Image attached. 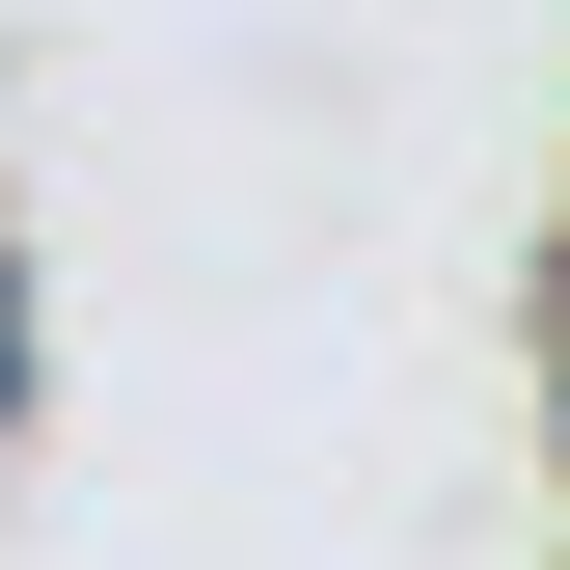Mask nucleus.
I'll use <instances>...</instances> for the list:
<instances>
[{"label": "nucleus", "instance_id": "f257e3e1", "mask_svg": "<svg viewBox=\"0 0 570 570\" xmlns=\"http://www.w3.org/2000/svg\"><path fill=\"white\" fill-rule=\"evenodd\" d=\"M0 435H28V272H0Z\"/></svg>", "mask_w": 570, "mask_h": 570}, {"label": "nucleus", "instance_id": "f03ea898", "mask_svg": "<svg viewBox=\"0 0 570 570\" xmlns=\"http://www.w3.org/2000/svg\"><path fill=\"white\" fill-rule=\"evenodd\" d=\"M543 407H570V353H543Z\"/></svg>", "mask_w": 570, "mask_h": 570}]
</instances>
